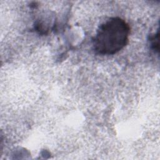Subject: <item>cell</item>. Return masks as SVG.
I'll use <instances>...</instances> for the list:
<instances>
[{"instance_id": "1", "label": "cell", "mask_w": 160, "mask_h": 160, "mask_svg": "<svg viewBox=\"0 0 160 160\" xmlns=\"http://www.w3.org/2000/svg\"><path fill=\"white\" fill-rule=\"evenodd\" d=\"M129 26L119 17L111 18L98 28L92 39L96 52L102 55H112L125 47L128 42Z\"/></svg>"}]
</instances>
